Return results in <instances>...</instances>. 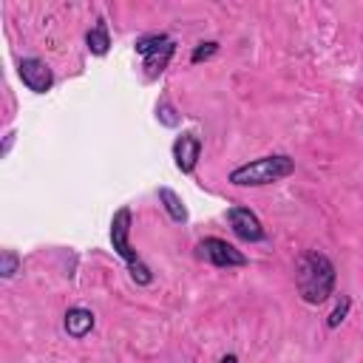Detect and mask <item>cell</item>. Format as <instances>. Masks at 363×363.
I'll list each match as a JSON object with an SVG mask.
<instances>
[{
    "label": "cell",
    "mask_w": 363,
    "mask_h": 363,
    "mask_svg": "<svg viewBox=\"0 0 363 363\" xmlns=\"http://www.w3.org/2000/svg\"><path fill=\"white\" fill-rule=\"evenodd\" d=\"M196 250H199V258L210 261L213 267H247V255L224 238H216V235L201 238Z\"/></svg>",
    "instance_id": "277c9868"
},
{
    "label": "cell",
    "mask_w": 363,
    "mask_h": 363,
    "mask_svg": "<svg viewBox=\"0 0 363 363\" xmlns=\"http://www.w3.org/2000/svg\"><path fill=\"white\" fill-rule=\"evenodd\" d=\"M164 40H170V37H164V34H147V37H139V40H136V51L145 57V54H150L153 48H159Z\"/></svg>",
    "instance_id": "7c38bea8"
},
{
    "label": "cell",
    "mask_w": 363,
    "mask_h": 363,
    "mask_svg": "<svg viewBox=\"0 0 363 363\" xmlns=\"http://www.w3.org/2000/svg\"><path fill=\"white\" fill-rule=\"evenodd\" d=\"M349 306H352V301H349V298H343V301L337 303V309H335V312L329 315V320H326V326H329V329H335V326H340V323H343V318H346V312H349Z\"/></svg>",
    "instance_id": "9a60e30c"
},
{
    "label": "cell",
    "mask_w": 363,
    "mask_h": 363,
    "mask_svg": "<svg viewBox=\"0 0 363 363\" xmlns=\"http://www.w3.org/2000/svg\"><path fill=\"white\" fill-rule=\"evenodd\" d=\"M295 284L306 303H323L335 289V264L318 250L303 252L295 267Z\"/></svg>",
    "instance_id": "6da1fadb"
},
{
    "label": "cell",
    "mask_w": 363,
    "mask_h": 363,
    "mask_svg": "<svg viewBox=\"0 0 363 363\" xmlns=\"http://www.w3.org/2000/svg\"><path fill=\"white\" fill-rule=\"evenodd\" d=\"M85 43H88V51H91V54H96V57L108 54L111 37H108V26H105V20H96V26L85 34Z\"/></svg>",
    "instance_id": "30bf717a"
},
{
    "label": "cell",
    "mask_w": 363,
    "mask_h": 363,
    "mask_svg": "<svg viewBox=\"0 0 363 363\" xmlns=\"http://www.w3.org/2000/svg\"><path fill=\"white\" fill-rule=\"evenodd\" d=\"M227 221H230L233 233L241 241H261L264 238V227H261L258 216L250 207H230L227 210Z\"/></svg>",
    "instance_id": "8992f818"
},
{
    "label": "cell",
    "mask_w": 363,
    "mask_h": 363,
    "mask_svg": "<svg viewBox=\"0 0 363 363\" xmlns=\"http://www.w3.org/2000/svg\"><path fill=\"white\" fill-rule=\"evenodd\" d=\"M17 74H20L23 85H26L28 91H34V94H45V91L51 88V82H54L51 68H48L43 60H37V57H26V60H20Z\"/></svg>",
    "instance_id": "5b68a950"
},
{
    "label": "cell",
    "mask_w": 363,
    "mask_h": 363,
    "mask_svg": "<svg viewBox=\"0 0 363 363\" xmlns=\"http://www.w3.org/2000/svg\"><path fill=\"white\" fill-rule=\"evenodd\" d=\"M216 51H218V43H213V40H207V43H199V45L193 48V54H190V62H201V60H210Z\"/></svg>",
    "instance_id": "4fadbf2b"
},
{
    "label": "cell",
    "mask_w": 363,
    "mask_h": 363,
    "mask_svg": "<svg viewBox=\"0 0 363 363\" xmlns=\"http://www.w3.org/2000/svg\"><path fill=\"white\" fill-rule=\"evenodd\" d=\"M221 363H238V357H235V354H224Z\"/></svg>",
    "instance_id": "2e32d148"
},
{
    "label": "cell",
    "mask_w": 363,
    "mask_h": 363,
    "mask_svg": "<svg viewBox=\"0 0 363 363\" xmlns=\"http://www.w3.org/2000/svg\"><path fill=\"white\" fill-rule=\"evenodd\" d=\"M199 156H201V139L196 133H182L173 142V159L182 173H193L199 164Z\"/></svg>",
    "instance_id": "52a82bcc"
},
{
    "label": "cell",
    "mask_w": 363,
    "mask_h": 363,
    "mask_svg": "<svg viewBox=\"0 0 363 363\" xmlns=\"http://www.w3.org/2000/svg\"><path fill=\"white\" fill-rule=\"evenodd\" d=\"M159 199H162V204H164V210H167V216H170L173 221H187L184 204H182V199H179L170 187H162V190H159Z\"/></svg>",
    "instance_id": "8fae6325"
},
{
    "label": "cell",
    "mask_w": 363,
    "mask_h": 363,
    "mask_svg": "<svg viewBox=\"0 0 363 363\" xmlns=\"http://www.w3.org/2000/svg\"><path fill=\"white\" fill-rule=\"evenodd\" d=\"M17 267H20V258H17V252L6 250V252H3V267H0L3 278H11V275L17 272Z\"/></svg>",
    "instance_id": "5bb4252c"
},
{
    "label": "cell",
    "mask_w": 363,
    "mask_h": 363,
    "mask_svg": "<svg viewBox=\"0 0 363 363\" xmlns=\"http://www.w3.org/2000/svg\"><path fill=\"white\" fill-rule=\"evenodd\" d=\"M111 244H113V250L125 258V264H128V269H130V278L136 281V284H150L153 281V272H150V267L136 255V250L130 247V210L128 207H122V210H116L113 213V218H111Z\"/></svg>",
    "instance_id": "3957f363"
},
{
    "label": "cell",
    "mask_w": 363,
    "mask_h": 363,
    "mask_svg": "<svg viewBox=\"0 0 363 363\" xmlns=\"http://www.w3.org/2000/svg\"><path fill=\"white\" fill-rule=\"evenodd\" d=\"M173 51H176V43H173V40H164L159 48H153L150 54H145V68H147V77L162 74V71L167 68V62H170Z\"/></svg>",
    "instance_id": "9c48e42d"
},
{
    "label": "cell",
    "mask_w": 363,
    "mask_h": 363,
    "mask_svg": "<svg viewBox=\"0 0 363 363\" xmlns=\"http://www.w3.org/2000/svg\"><path fill=\"white\" fill-rule=\"evenodd\" d=\"M65 332L71 335V337H85L91 329H94V312L91 309H82V306H74V309H68L65 312Z\"/></svg>",
    "instance_id": "ba28073f"
},
{
    "label": "cell",
    "mask_w": 363,
    "mask_h": 363,
    "mask_svg": "<svg viewBox=\"0 0 363 363\" xmlns=\"http://www.w3.org/2000/svg\"><path fill=\"white\" fill-rule=\"evenodd\" d=\"M292 170H295V162L289 156L272 153V156H261V159H252V162H244V164L233 167L227 182L235 184V187H264V184L286 179Z\"/></svg>",
    "instance_id": "7a4b0ae2"
}]
</instances>
